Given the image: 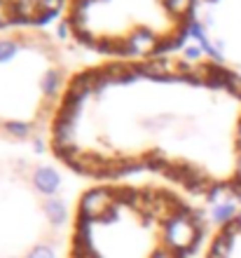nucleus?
<instances>
[{
	"label": "nucleus",
	"instance_id": "obj_1",
	"mask_svg": "<svg viewBox=\"0 0 241 258\" xmlns=\"http://www.w3.org/2000/svg\"><path fill=\"white\" fill-rule=\"evenodd\" d=\"M47 148L99 183L157 174L208 202L241 200V73L183 52L85 63L68 82Z\"/></svg>",
	"mask_w": 241,
	"mask_h": 258
},
{
	"label": "nucleus",
	"instance_id": "obj_2",
	"mask_svg": "<svg viewBox=\"0 0 241 258\" xmlns=\"http://www.w3.org/2000/svg\"><path fill=\"white\" fill-rule=\"evenodd\" d=\"M197 28V0H66L59 33L101 61L176 54Z\"/></svg>",
	"mask_w": 241,
	"mask_h": 258
},
{
	"label": "nucleus",
	"instance_id": "obj_3",
	"mask_svg": "<svg viewBox=\"0 0 241 258\" xmlns=\"http://www.w3.org/2000/svg\"><path fill=\"white\" fill-rule=\"evenodd\" d=\"M75 71L66 45L47 28H0V141H47Z\"/></svg>",
	"mask_w": 241,
	"mask_h": 258
},
{
	"label": "nucleus",
	"instance_id": "obj_4",
	"mask_svg": "<svg viewBox=\"0 0 241 258\" xmlns=\"http://www.w3.org/2000/svg\"><path fill=\"white\" fill-rule=\"evenodd\" d=\"M68 221L61 171L24 155L0 157V258L56 246Z\"/></svg>",
	"mask_w": 241,
	"mask_h": 258
},
{
	"label": "nucleus",
	"instance_id": "obj_5",
	"mask_svg": "<svg viewBox=\"0 0 241 258\" xmlns=\"http://www.w3.org/2000/svg\"><path fill=\"white\" fill-rule=\"evenodd\" d=\"M206 54L241 73V0H197V28Z\"/></svg>",
	"mask_w": 241,
	"mask_h": 258
},
{
	"label": "nucleus",
	"instance_id": "obj_6",
	"mask_svg": "<svg viewBox=\"0 0 241 258\" xmlns=\"http://www.w3.org/2000/svg\"><path fill=\"white\" fill-rule=\"evenodd\" d=\"M66 0H0V28L45 26L56 19Z\"/></svg>",
	"mask_w": 241,
	"mask_h": 258
}]
</instances>
